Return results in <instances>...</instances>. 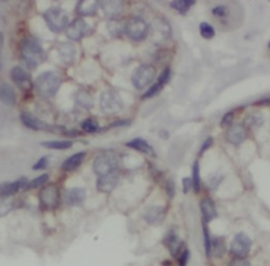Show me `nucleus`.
<instances>
[{
	"instance_id": "obj_1",
	"label": "nucleus",
	"mask_w": 270,
	"mask_h": 266,
	"mask_svg": "<svg viewBox=\"0 0 270 266\" xmlns=\"http://www.w3.org/2000/svg\"><path fill=\"white\" fill-rule=\"evenodd\" d=\"M21 58L30 69L37 68L46 59V52L34 38H24L20 44Z\"/></svg>"
},
{
	"instance_id": "obj_2",
	"label": "nucleus",
	"mask_w": 270,
	"mask_h": 266,
	"mask_svg": "<svg viewBox=\"0 0 270 266\" xmlns=\"http://www.w3.org/2000/svg\"><path fill=\"white\" fill-rule=\"evenodd\" d=\"M62 83L61 75L56 71H47L40 74L35 80L37 93L44 99H50L58 91Z\"/></svg>"
},
{
	"instance_id": "obj_3",
	"label": "nucleus",
	"mask_w": 270,
	"mask_h": 266,
	"mask_svg": "<svg viewBox=\"0 0 270 266\" xmlns=\"http://www.w3.org/2000/svg\"><path fill=\"white\" fill-rule=\"evenodd\" d=\"M44 19L48 27L55 33H59L68 26L69 16L60 7H51L44 13Z\"/></svg>"
},
{
	"instance_id": "obj_4",
	"label": "nucleus",
	"mask_w": 270,
	"mask_h": 266,
	"mask_svg": "<svg viewBox=\"0 0 270 266\" xmlns=\"http://www.w3.org/2000/svg\"><path fill=\"white\" fill-rule=\"evenodd\" d=\"M124 107L120 95L115 90L105 91L101 96V109L105 114H116Z\"/></svg>"
},
{
	"instance_id": "obj_5",
	"label": "nucleus",
	"mask_w": 270,
	"mask_h": 266,
	"mask_svg": "<svg viewBox=\"0 0 270 266\" xmlns=\"http://www.w3.org/2000/svg\"><path fill=\"white\" fill-rule=\"evenodd\" d=\"M155 75H157V70L152 64H143V66L135 69L131 80H132L133 86L138 90H141V89L148 87L153 82Z\"/></svg>"
},
{
	"instance_id": "obj_6",
	"label": "nucleus",
	"mask_w": 270,
	"mask_h": 266,
	"mask_svg": "<svg viewBox=\"0 0 270 266\" xmlns=\"http://www.w3.org/2000/svg\"><path fill=\"white\" fill-rule=\"evenodd\" d=\"M117 168V160L110 153H103L96 157L93 162V170L98 177L115 172Z\"/></svg>"
},
{
	"instance_id": "obj_7",
	"label": "nucleus",
	"mask_w": 270,
	"mask_h": 266,
	"mask_svg": "<svg viewBox=\"0 0 270 266\" xmlns=\"http://www.w3.org/2000/svg\"><path fill=\"white\" fill-rule=\"evenodd\" d=\"M125 33L129 38L135 40V42H140V40L146 38L147 33H148V25L140 17L130 18L125 23Z\"/></svg>"
},
{
	"instance_id": "obj_8",
	"label": "nucleus",
	"mask_w": 270,
	"mask_h": 266,
	"mask_svg": "<svg viewBox=\"0 0 270 266\" xmlns=\"http://www.w3.org/2000/svg\"><path fill=\"white\" fill-rule=\"evenodd\" d=\"M251 246H252L251 239L246 235V233L239 232L236 233L231 241L230 252L236 258L243 259V258H245L250 253Z\"/></svg>"
},
{
	"instance_id": "obj_9",
	"label": "nucleus",
	"mask_w": 270,
	"mask_h": 266,
	"mask_svg": "<svg viewBox=\"0 0 270 266\" xmlns=\"http://www.w3.org/2000/svg\"><path fill=\"white\" fill-rule=\"evenodd\" d=\"M90 31H91V28L83 18H76L68 26L67 36L71 40L77 42V40H80L81 38L87 36L90 33Z\"/></svg>"
},
{
	"instance_id": "obj_10",
	"label": "nucleus",
	"mask_w": 270,
	"mask_h": 266,
	"mask_svg": "<svg viewBox=\"0 0 270 266\" xmlns=\"http://www.w3.org/2000/svg\"><path fill=\"white\" fill-rule=\"evenodd\" d=\"M39 199L46 208H54L59 203V190L55 185H50L40 191Z\"/></svg>"
},
{
	"instance_id": "obj_11",
	"label": "nucleus",
	"mask_w": 270,
	"mask_h": 266,
	"mask_svg": "<svg viewBox=\"0 0 270 266\" xmlns=\"http://www.w3.org/2000/svg\"><path fill=\"white\" fill-rule=\"evenodd\" d=\"M226 138L229 143L238 146V145L242 144L247 138L246 128H245L243 125H239V124L232 125L230 128H229V130L226 134Z\"/></svg>"
},
{
	"instance_id": "obj_12",
	"label": "nucleus",
	"mask_w": 270,
	"mask_h": 266,
	"mask_svg": "<svg viewBox=\"0 0 270 266\" xmlns=\"http://www.w3.org/2000/svg\"><path fill=\"white\" fill-rule=\"evenodd\" d=\"M118 181V174L116 173V171L112 172L110 174L98 177L96 187L101 192H111L117 186Z\"/></svg>"
},
{
	"instance_id": "obj_13",
	"label": "nucleus",
	"mask_w": 270,
	"mask_h": 266,
	"mask_svg": "<svg viewBox=\"0 0 270 266\" xmlns=\"http://www.w3.org/2000/svg\"><path fill=\"white\" fill-rule=\"evenodd\" d=\"M166 216L165 208L162 206H151L145 213V220L151 225H160Z\"/></svg>"
},
{
	"instance_id": "obj_14",
	"label": "nucleus",
	"mask_w": 270,
	"mask_h": 266,
	"mask_svg": "<svg viewBox=\"0 0 270 266\" xmlns=\"http://www.w3.org/2000/svg\"><path fill=\"white\" fill-rule=\"evenodd\" d=\"M65 203L70 206H78L84 203L86 190L84 188H71L65 192Z\"/></svg>"
},
{
	"instance_id": "obj_15",
	"label": "nucleus",
	"mask_w": 270,
	"mask_h": 266,
	"mask_svg": "<svg viewBox=\"0 0 270 266\" xmlns=\"http://www.w3.org/2000/svg\"><path fill=\"white\" fill-rule=\"evenodd\" d=\"M11 78L13 82L21 88H28L31 86V79L28 72L21 67H14L11 71Z\"/></svg>"
},
{
	"instance_id": "obj_16",
	"label": "nucleus",
	"mask_w": 270,
	"mask_h": 266,
	"mask_svg": "<svg viewBox=\"0 0 270 266\" xmlns=\"http://www.w3.org/2000/svg\"><path fill=\"white\" fill-rule=\"evenodd\" d=\"M163 244L167 246L170 253L174 256L181 255V253L183 252L182 248H181L182 243H181V241H179V237L173 230L169 231L166 235V237L163 238Z\"/></svg>"
},
{
	"instance_id": "obj_17",
	"label": "nucleus",
	"mask_w": 270,
	"mask_h": 266,
	"mask_svg": "<svg viewBox=\"0 0 270 266\" xmlns=\"http://www.w3.org/2000/svg\"><path fill=\"white\" fill-rule=\"evenodd\" d=\"M28 185L27 179H19L15 182L4 184L0 187V196L2 197H11L15 193H17L21 188L26 189V186Z\"/></svg>"
},
{
	"instance_id": "obj_18",
	"label": "nucleus",
	"mask_w": 270,
	"mask_h": 266,
	"mask_svg": "<svg viewBox=\"0 0 270 266\" xmlns=\"http://www.w3.org/2000/svg\"><path fill=\"white\" fill-rule=\"evenodd\" d=\"M201 212L204 217V222L209 223L214 219H216L217 213H216V204L212 200L210 199H204L201 202Z\"/></svg>"
},
{
	"instance_id": "obj_19",
	"label": "nucleus",
	"mask_w": 270,
	"mask_h": 266,
	"mask_svg": "<svg viewBox=\"0 0 270 266\" xmlns=\"http://www.w3.org/2000/svg\"><path fill=\"white\" fill-rule=\"evenodd\" d=\"M127 146L132 148V149H135L138 152H142L146 156L155 157V152H154L152 146H150V144H148L145 140H143L141 138H136V139H133L132 141L128 142Z\"/></svg>"
},
{
	"instance_id": "obj_20",
	"label": "nucleus",
	"mask_w": 270,
	"mask_h": 266,
	"mask_svg": "<svg viewBox=\"0 0 270 266\" xmlns=\"http://www.w3.org/2000/svg\"><path fill=\"white\" fill-rule=\"evenodd\" d=\"M85 158H86V152L75 153V155H73L68 160H64V162L62 163L61 169L63 171H67V172L75 170V169L78 168L81 165V163L84 162Z\"/></svg>"
},
{
	"instance_id": "obj_21",
	"label": "nucleus",
	"mask_w": 270,
	"mask_h": 266,
	"mask_svg": "<svg viewBox=\"0 0 270 266\" xmlns=\"http://www.w3.org/2000/svg\"><path fill=\"white\" fill-rule=\"evenodd\" d=\"M20 118H21V122L23 123V125L32 129V130H47V129L50 128V126L44 123L43 120H40L36 117H33L32 115H30L28 113H22Z\"/></svg>"
},
{
	"instance_id": "obj_22",
	"label": "nucleus",
	"mask_w": 270,
	"mask_h": 266,
	"mask_svg": "<svg viewBox=\"0 0 270 266\" xmlns=\"http://www.w3.org/2000/svg\"><path fill=\"white\" fill-rule=\"evenodd\" d=\"M0 101L5 106H14L16 103V93L14 89L7 84L0 85Z\"/></svg>"
},
{
	"instance_id": "obj_23",
	"label": "nucleus",
	"mask_w": 270,
	"mask_h": 266,
	"mask_svg": "<svg viewBox=\"0 0 270 266\" xmlns=\"http://www.w3.org/2000/svg\"><path fill=\"white\" fill-rule=\"evenodd\" d=\"M102 7L106 15L111 18H115L121 12L122 4L120 1H102Z\"/></svg>"
},
{
	"instance_id": "obj_24",
	"label": "nucleus",
	"mask_w": 270,
	"mask_h": 266,
	"mask_svg": "<svg viewBox=\"0 0 270 266\" xmlns=\"http://www.w3.org/2000/svg\"><path fill=\"white\" fill-rule=\"evenodd\" d=\"M58 52L63 62L68 63L74 60L76 50L71 44H60L58 46Z\"/></svg>"
},
{
	"instance_id": "obj_25",
	"label": "nucleus",
	"mask_w": 270,
	"mask_h": 266,
	"mask_svg": "<svg viewBox=\"0 0 270 266\" xmlns=\"http://www.w3.org/2000/svg\"><path fill=\"white\" fill-rule=\"evenodd\" d=\"M98 6V1H79L76 6V11L80 15H93Z\"/></svg>"
},
{
	"instance_id": "obj_26",
	"label": "nucleus",
	"mask_w": 270,
	"mask_h": 266,
	"mask_svg": "<svg viewBox=\"0 0 270 266\" xmlns=\"http://www.w3.org/2000/svg\"><path fill=\"white\" fill-rule=\"evenodd\" d=\"M73 143L71 141H48L42 143V146L48 149H55V150H64L72 147Z\"/></svg>"
},
{
	"instance_id": "obj_27",
	"label": "nucleus",
	"mask_w": 270,
	"mask_h": 266,
	"mask_svg": "<svg viewBox=\"0 0 270 266\" xmlns=\"http://www.w3.org/2000/svg\"><path fill=\"white\" fill-rule=\"evenodd\" d=\"M194 0H175L170 3V6L173 7L174 10L179 12L181 14H186L188 10L190 9L192 5H194Z\"/></svg>"
},
{
	"instance_id": "obj_28",
	"label": "nucleus",
	"mask_w": 270,
	"mask_h": 266,
	"mask_svg": "<svg viewBox=\"0 0 270 266\" xmlns=\"http://www.w3.org/2000/svg\"><path fill=\"white\" fill-rule=\"evenodd\" d=\"M263 123V115L261 112H252V113L248 114L247 117L245 118V125L248 128H256L260 127Z\"/></svg>"
},
{
	"instance_id": "obj_29",
	"label": "nucleus",
	"mask_w": 270,
	"mask_h": 266,
	"mask_svg": "<svg viewBox=\"0 0 270 266\" xmlns=\"http://www.w3.org/2000/svg\"><path fill=\"white\" fill-rule=\"evenodd\" d=\"M108 27L110 33L113 36H119L122 32H125V25L117 18H111Z\"/></svg>"
},
{
	"instance_id": "obj_30",
	"label": "nucleus",
	"mask_w": 270,
	"mask_h": 266,
	"mask_svg": "<svg viewBox=\"0 0 270 266\" xmlns=\"http://www.w3.org/2000/svg\"><path fill=\"white\" fill-rule=\"evenodd\" d=\"M225 241L223 238H215L211 241V252L214 251L216 257H222L225 254Z\"/></svg>"
},
{
	"instance_id": "obj_31",
	"label": "nucleus",
	"mask_w": 270,
	"mask_h": 266,
	"mask_svg": "<svg viewBox=\"0 0 270 266\" xmlns=\"http://www.w3.org/2000/svg\"><path fill=\"white\" fill-rule=\"evenodd\" d=\"M76 102L83 108H90L92 106L93 104V100L92 96L90 95V93L86 92V91H79L77 96H76Z\"/></svg>"
},
{
	"instance_id": "obj_32",
	"label": "nucleus",
	"mask_w": 270,
	"mask_h": 266,
	"mask_svg": "<svg viewBox=\"0 0 270 266\" xmlns=\"http://www.w3.org/2000/svg\"><path fill=\"white\" fill-rule=\"evenodd\" d=\"M192 183H193V190L195 192H199L201 187V175H200V164L198 160L194 162L193 168H192Z\"/></svg>"
},
{
	"instance_id": "obj_33",
	"label": "nucleus",
	"mask_w": 270,
	"mask_h": 266,
	"mask_svg": "<svg viewBox=\"0 0 270 266\" xmlns=\"http://www.w3.org/2000/svg\"><path fill=\"white\" fill-rule=\"evenodd\" d=\"M200 33L203 38L205 39H211L216 35L215 28L212 27L208 22H202L200 25Z\"/></svg>"
},
{
	"instance_id": "obj_34",
	"label": "nucleus",
	"mask_w": 270,
	"mask_h": 266,
	"mask_svg": "<svg viewBox=\"0 0 270 266\" xmlns=\"http://www.w3.org/2000/svg\"><path fill=\"white\" fill-rule=\"evenodd\" d=\"M98 128H100L98 127V123L93 118H88L81 123V129L88 133L96 132L98 130Z\"/></svg>"
},
{
	"instance_id": "obj_35",
	"label": "nucleus",
	"mask_w": 270,
	"mask_h": 266,
	"mask_svg": "<svg viewBox=\"0 0 270 266\" xmlns=\"http://www.w3.org/2000/svg\"><path fill=\"white\" fill-rule=\"evenodd\" d=\"M48 179H49L48 174L39 175V176L36 177V179L32 180L31 182L28 183V185L26 186V189H27V190H30V189H35V188H38V187H40V186H43L44 184L47 183Z\"/></svg>"
},
{
	"instance_id": "obj_36",
	"label": "nucleus",
	"mask_w": 270,
	"mask_h": 266,
	"mask_svg": "<svg viewBox=\"0 0 270 266\" xmlns=\"http://www.w3.org/2000/svg\"><path fill=\"white\" fill-rule=\"evenodd\" d=\"M162 87H163V86L161 85L159 82H158L157 84H154L152 87H150L149 90L144 94L143 99H144V100H145V99H151V98H153V96L158 95V94L162 91Z\"/></svg>"
},
{
	"instance_id": "obj_37",
	"label": "nucleus",
	"mask_w": 270,
	"mask_h": 266,
	"mask_svg": "<svg viewBox=\"0 0 270 266\" xmlns=\"http://www.w3.org/2000/svg\"><path fill=\"white\" fill-rule=\"evenodd\" d=\"M203 227H204V243H205V252H206L207 256H210V254H211V240H210L208 228H206L205 222H204V224H203Z\"/></svg>"
},
{
	"instance_id": "obj_38",
	"label": "nucleus",
	"mask_w": 270,
	"mask_h": 266,
	"mask_svg": "<svg viewBox=\"0 0 270 266\" xmlns=\"http://www.w3.org/2000/svg\"><path fill=\"white\" fill-rule=\"evenodd\" d=\"M228 13H229L228 9L224 5H218V6L215 7L214 10H212V14H214L215 16H216V17H220V18L226 17V16L228 15Z\"/></svg>"
},
{
	"instance_id": "obj_39",
	"label": "nucleus",
	"mask_w": 270,
	"mask_h": 266,
	"mask_svg": "<svg viewBox=\"0 0 270 266\" xmlns=\"http://www.w3.org/2000/svg\"><path fill=\"white\" fill-rule=\"evenodd\" d=\"M170 76H171L170 69H165V70H163V71L162 72V74L159 76V80H158V82H159L161 85L165 86V85L169 82Z\"/></svg>"
},
{
	"instance_id": "obj_40",
	"label": "nucleus",
	"mask_w": 270,
	"mask_h": 266,
	"mask_svg": "<svg viewBox=\"0 0 270 266\" xmlns=\"http://www.w3.org/2000/svg\"><path fill=\"white\" fill-rule=\"evenodd\" d=\"M49 163V160L47 157H44L42 159H39L37 162L35 163V165L33 166V169L34 170H43V169H46Z\"/></svg>"
},
{
	"instance_id": "obj_41",
	"label": "nucleus",
	"mask_w": 270,
	"mask_h": 266,
	"mask_svg": "<svg viewBox=\"0 0 270 266\" xmlns=\"http://www.w3.org/2000/svg\"><path fill=\"white\" fill-rule=\"evenodd\" d=\"M232 120H233V113H232V112H228V113H226L223 116L222 122H220V126H222V127L230 126L232 124Z\"/></svg>"
},
{
	"instance_id": "obj_42",
	"label": "nucleus",
	"mask_w": 270,
	"mask_h": 266,
	"mask_svg": "<svg viewBox=\"0 0 270 266\" xmlns=\"http://www.w3.org/2000/svg\"><path fill=\"white\" fill-rule=\"evenodd\" d=\"M193 188L192 179L190 177H184L183 179V191L184 193H188Z\"/></svg>"
},
{
	"instance_id": "obj_43",
	"label": "nucleus",
	"mask_w": 270,
	"mask_h": 266,
	"mask_svg": "<svg viewBox=\"0 0 270 266\" xmlns=\"http://www.w3.org/2000/svg\"><path fill=\"white\" fill-rule=\"evenodd\" d=\"M166 191L168 193V196L170 198H173L174 197V193H175V184L173 181L169 180L166 184Z\"/></svg>"
},
{
	"instance_id": "obj_44",
	"label": "nucleus",
	"mask_w": 270,
	"mask_h": 266,
	"mask_svg": "<svg viewBox=\"0 0 270 266\" xmlns=\"http://www.w3.org/2000/svg\"><path fill=\"white\" fill-rule=\"evenodd\" d=\"M229 266H250V263L244 259H240V258H236V259L232 260L229 264Z\"/></svg>"
},
{
	"instance_id": "obj_45",
	"label": "nucleus",
	"mask_w": 270,
	"mask_h": 266,
	"mask_svg": "<svg viewBox=\"0 0 270 266\" xmlns=\"http://www.w3.org/2000/svg\"><path fill=\"white\" fill-rule=\"evenodd\" d=\"M179 256H181V258H179V264H181V266H186L187 261L188 259H189V252H188L187 249H185V251L182 252Z\"/></svg>"
},
{
	"instance_id": "obj_46",
	"label": "nucleus",
	"mask_w": 270,
	"mask_h": 266,
	"mask_svg": "<svg viewBox=\"0 0 270 266\" xmlns=\"http://www.w3.org/2000/svg\"><path fill=\"white\" fill-rule=\"evenodd\" d=\"M212 143H214V140H212V138H208L205 142H204L203 146H202V148H201V151H200V155H203V153L205 152V151L211 146Z\"/></svg>"
},
{
	"instance_id": "obj_47",
	"label": "nucleus",
	"mask_w": 270,
	"mask_h": 266,
	"mask_svg": "<svg viewBox=\"0 0 270 266\" xmlns=\"http://www.w3.org/2000/svg\"><path fill=\"white\" fill-rule=\"evenodd\" d=\"M255 105H259V106H270V98L261 100V101L257 102Z\"/></svg>"
},
{
	"instance_id": "obj_48",
	"label": "nucleus",
	"mask_w": 270,
	"mask_h": 266,
	"mask_svg": "<svg viewBox=\"0 0 270 266\" xmlns=\"http://www.w3.org/2000/svg\"><path fill=\"white\" fill-rule=\"evenodd\" d=\"M269 48H270V43H269Z\"/></svg>"
}]
</instances>
